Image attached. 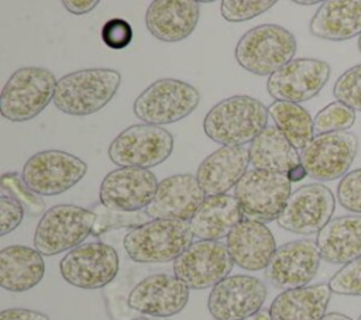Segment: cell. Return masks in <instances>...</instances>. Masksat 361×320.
Instances as JSON below:
<instances>
[{
    "mask_svg": "<svg viewBox=\"0 0 361 320\" xmlns=\"http://www.w3.org/2000/svg\"><path fill=\"white\" fill-rule=\"evenodd\" d=\"M269 111L258 99L235 94L216 103L203 118V131L221 147H245L267 127Z\"/></svg>",
    "mask_w": 361,
    "mask_h": 320,
    "instance_id": "6da1fadb",
    "label": "cell"
},
{
    "mask_svg": "<svg viewBox=\"0 0 361 320\" xmlns=\"http://www.w3.org/2000/svg\"><path fill=\"white\" fill-rule=\"evenodd\" d=\"M121 73L111 68H87L58 79L54 106L69 116L85 117L97 113L116 96Z\"/></svg>",
    "mask_w": 361,
    "mask_h": 320,
    "instance_id": "7a4b0ae2",
    "label": "cell"
},
{
    "mask_svg": "<svg viewBox=\"0 0 361 320\" xmlns=\"http://www.w3.org/2000/svg\"><path fill=\"white\" fill-rule=\"evenodd\" d=\"M195 234L185 220L154 219L131 228L123 240L127 255L138 264H165L175 261L192 244Z\"/></svg>",
    "mask_w": 361,
    "mask_h": 320,
    "instance_id": "3957f363",
    "label": "cell"
},
{
    "mask_svg": "<svg viewBox=\"0 0 361 320\" xmlns=\"http://www.w3.org/2000/svg\"><path fill=\"white\" fill-rule=\"evenodd\" d=\"M296 48V38L289 30L278 24H261L237 41L234 56L243 69L271 76L293 59Z\"/></svg>",
    "mask_w": 361,
    "mask_h": 320,
    "instance_id": "277c9868",
    "label": "cell"
},
{
    "mask_svg": "<svg viewBox=\"0 0 361 320\" xmlns=\"http://www.w3.org/2000/svg\"><path fill=\"white\" fill-rule=\"evenodd\" d=\"M55 75L42 66H23L11 73L0 94V113L13 123L32 120L54 101Z\"/></svg>",
    "mask_w": 361,
    "mask_h": 320,
    "instance_id": "5b68a950",
    "label": "cell"
},
{
    "mask_svg": "<svg viewBox=\"0 0 361 320\" xmlns=\"http://www.w3.org/2000/svg\"><path fill=\"white\" fill-rule=\"evenodd\" d=\"M200 103L199 90L188 82L162 78L147 86L134 100L138 120L152 125H166L188 117Z\"/></svg>",
    "mask_w": 361,
    "mask_h": 320,
    "instance_id": "8992f818",
    "label": "cell"
},
{
    "mask_svg": "<svg viewBox=\"0 0 361 320\" xmlns=\"http://www.w3.org/2000/svg\"><path fill=\"white\" fill-rule=\"evenodd\" d=\"M96 214L76 204H56L39 219L34 231V248L45 257L68 252L92 234Z\"/></svg>",
    "mask_w": 361,
    "mask_h": 320,
    "instance_id": "52a82bcc",
    "label": "cell"
},
{
    "mask_svg": "<svg viewBox=\"0 0 361 320\" xmlns=\"http://www.w3.org/2000/svg\"><path fill=\"white\" fill-rule=\"evenodd\" d=\"M173 149V135L164 127L133 124L109 145L107 155L118 168L149 169L165 162Z\"/></svg>",
    "mask_w": 361,
    "mask_h": 320,
    "instance_id": "ba28073f",
    "label": "cell"
},
{
    "mask_svg": "<svg viewBox=\"0 0 361 320\" xmlns=\"http://www.w3.org/2000/svg\"><path fill=\"white\" fill-rule=\"evenodd\" d=\"M292 182L283 173L248 169L234 187L244 219L268 223L276 220L290 193Z\"/></svg>",
    "mask_w": 361,
    "mask_h": 320,
    "instance_id": "9c48e42d",
    "label": "cell"
},
{
    "mask_svg": "<svg viewBox=\"0 0 361 320\" xmlns=\"http://www.w3.org/2000/svg\"><path fill=\"white\" fill-rule=\"evenodd\" d=\"M86 172L87 165L79 156L61 149H45L27 159L21 178L34 193L55 196L73 187Z\"/></svg>",
    "mask_w": 361,
    "mask_h": 320,
    "instance_id": "30bf717a",
    "label": "cell"
},
{
    "mask_svg": "<svg viewBox=\"0 0 361 320\" xmlns=\"http://www.w3.org/2000/svg\"><path fill=\"white\" fill-rule=\"evenodd\" d=\"M120 261L114 247L102 241L83 242L59 261L62 278L79 289H100L113 282Z\"/></svg>",
    "mask_w": 361,
    "mask_h": 320,
    "instance_id": "8fae6325",
    "label": "cell"
},
{
    "mask_svg": "<svg viewBox=\"0 0 361 320\" xmlns=\"http://www.w3.org/2000/svg\"><path fill=\"white\" fill-rule=\"evenodd\" d=\"M336 197L323 183H306L293 190L276 219L281 228L300 235L319 233L333 217Z\"/></svg>",
    "mask_w": 361,
    "mask_h": 320,
    "instance_id": "7c38bea8",
    "label": "cell"
},
{
    "mask_svg": "<svg viewBox=\"0 0 361 320\" xmlns=\"http://www.w3.org/2000/svg\"><path fill=\"white\" fill-rule=\"evenodd\" d=\"M358 138L350 131H337L314 138L300 149V162L307 176L329 182L343 178L357 155Z\"/></svg>",
    "mask_w": 361,
    "mask_h": 320,
    "instance_id": "4fadbf2b",
    "label": "cell"
},
{
    "mask_svg": "<svg viewBox=\"0 0 361 320\" xmlns=\"http://www.w3.org/2000/svg\"><path fill=\"white\" fill-rule=\"evenodd\" d=\"M234 262L221 241H195L173 261V275L189 289H207L216 286L231 272Z\"/></svg>",
    "mask_w": 361,
    "mask_h": 320,
    "instance_id": "5bb4252c",
    "label": "cell"
},
{
    "mask_svg": "<svg viewBox=\"0 0 361 320\" xmlns=\"http://www.w3.org/2000/svg\"><path fill=\"white\" fill-rule=\"evenodd\" d=\"M265 283L251 275H228L212 288L207 309L214 320H247L262 310L267 299Z\"/></svg>",
    "mask_w": 361,
    "mask_h": 320,
    "instance_id": "9a60e30c",
    "label": "cell"
},
{
    "mask_svg": "<svg viewBox=\"0 0 361 320\" xmlns=\"http://www.w3.org/2000/svg\"><path fill=\"white\" fill-rule=\"evenodd\" d=\"M330 73V65L322 59L296 58L268 76L267 92L278 101L299 104L319 94Z\"/></svg>",
    "mask_w": 361,
    "mask_h": 320,
    "instance_id": "2e32d148",
    "label": "cell"
},
{
    "mask_svg": "<svg viewBox=\"0 0 361 320\" xmlns=\"http://www.w3.org/2000/svg\"><path fill=\"white\" fill-rule=\"evenodd\" d=\"M320 252L316 241L293 240L276 248L265 269L268 282L281 290L307 286L320 266Z\"/></svg>",
    "mask_w": 361,
    "mask_h": 320,
    "instance_id": "e0dca14e",
    "label": "cell"
},
{
    "mask_svg": "<svg viewBox=\"0 0 361 320\" xmlns=\"http://www.w3.org/2000/svg\"><path fill=\"white\" fill-rule=\"evenodd\" d=\"M189 295V286L175 275L154 273L135 283L127 296V304L142 316L171 317L185 309Z\"/></svg>",
    "mask_w": 361,
    "mask_h": 320,
    "instance_id": "ac0fdd59",
    "label": "cell"
},
{
    "mask_svg": "<svg viewBox=\"0 0 361 320\" xmlns=\"http://www.w3.org/2000/svg\"><path fill=\"white\" fill-rule=\"evenodd\" d=\"M158 179L149 169L117 168L102 180L99 199L103 206L118 211L147 209L158 187Z\"/></svg>",
    "mask_w": 361,
    "mask_h": 320,
    "instance_id": "d6986e66",
    "label": "cell"
},
{
    "mask_svg": "<svg viewBox=\"0 0 361 320\" xmlns=\"http://www.w3.org/2000/svg\"><path fill=\"white\" fill-rule=\"evenodd\" d=\"M206 199L196 175L175 173L159 180L145 213L151 220L169 219L189 221Z\"/></svg>",
    "mask_w": 361,
    "mask_h": 320,
    "instance_id": "ffe728a7",
    "label": "cell"
},
{
    "mask_svg": "<svg viewBox=\"0 0 361 320\" xmlns=\"http://www.w3.org/2000/svg\"><path fill=\"white\" fill-rule=\"evenodd\" d=\"M226 247L233 262L245 271L267 269L276 242L272 231L259 221L244 219L226 237Z\"/></svg>",
    "mask_w": 361,
    "mask_h": 320,
    "instance_id": "44dd1931",
    "label": "cell"
},
{
    "mask_svg": "<svg viewBox=\"0 0 361 320\" xmlns=\"http://www.w3.org/2000/svg\"><path fill=\"white\" fill-rule=\"evenodd\" d=\"M195 0H154L145 13V25L162 42H179L196 28L200 7Z\"/></svg>",
    "mask_w": 361,
    "mask_h": 320,
    "instance_id": "7402d4cb",
    "label": "cell"
},
{
    "mask_svg": "<svg viewBox=\"0 0 361 320\" xmlns=\"http://www.w3.org/2000/svg\"><path fill=\"white\" fill-rule=\"evenodd\" d=\"M250 164L247 147H220L200 162L196 179L206 196L224 195L235 187Z\"/></svg>",
    "mask_w": 361,
    "mask_h": 320,
    "instance_id": "603a6c76",
    "label": "cell"
},
{
    "mask_svg": "<svg viewBox=\"0 0 361 320\" xmlns=\"http://www.w3.org/2000/svg\"><path fill=\"white\" fill-rule=\"evenodd\" d=\"M322 259L345 265L361 257V214L331 219L316 237Z\"/></svg>",
    "mask_w": 361,
    "mask_h": 320,
    "instance_id": "cb8c5ba5",
    "label": "cell"
},
{
    "mask_svg": "<svg viewBox=\"0 0 361 320\" xmlns=\"http://www.w3.org/2000/svg\"><path fill=\"white\" fill-rule=\"evenodd\" d=\"M45 275L42 254L28 245L13 244L0 251V285L14 293L37 286Z\"/></svg>",
    "mask_w": 361,
    "mask_h": 320,
    "instance_id": "d4e9b609",
    "label": "cell"
},
{
    "mask_svg": "<svg viewBox=\"0 0 361 320\" xmlns=\"http://www.w3.org/2000/svg\"><path fill=\"white\" fill-rule=\"evenodd\" d=\"M312 35L326 41H345L361 35V0L323 1L309 23Z\"/></svg>",
    "mask_w": 361,
    "mask_h": 320,
    "instance_id": "484cf974",
    "label": "cell"
},
{
    "mask_svg": "<svg viewBox=\"0 0 361 320\" xmlns=\"http://www.w3.org/2000/svg\"><path fill=\"white\" fill-rule=\"evenodd\" d=\"M331 293L329 283L282 290L268 312L272 320H320L327 314Z\"/></svg>",
    "mask_w": 361,
    "mask_h": 320,
    "instance_id": "4316f807",
    "label": "cell"
},
{
    "mask_svg": "<svg viewBox=\"0 0 361 320\" xmlns=\"http://www.w3.org/2000/svg\"><path fill=\"white\" fill-rule=\"evenodd\" d=\"M244 220L243 210L234 195L206 196L195 216L189 220L190 228L199 240L219 241Z\"/></svg>",
    "mask_w": 361,
    "mask_h": 320,
    "instance_id": "83f0119b",
    "label": "cell"
},
{
    "mask_svg": "<svg viewBox=\"0 0 361 320\" xmlns=\"http://www.w3.org/2000/svg\"><path fill=\"white\" fill-rule=\"evenodd\" d=\"M250 162L255 169L288 176L302 165L300 152L275 127L268 125L248 147Z\"/></svg>",
    "mask_w": 361,
    "mask_h": 320,
    "instance_id": "f1b7e54d",
    "label": "cell"
},
{
    "mask_svg": "<svg viewBox=\"0 0 361 320\" xmlns=\"http://www.w3.org/2000/svg\"><path fill=\"white\" fill-rule=\"evenodd\" d=\"M268 111L274 125L296 149H303L314 138L313 118L300 104L275 100Z\"/></svg>",
    "mask_w": 361,
    "mask_h": 320,
    "instance_id": "f546056e",
    "label": "cell"
},
{
    "mask_svg": "<svg viewBox=\"0 0 361 320\" xmlns=\"http://www.w3.org/2000/svg\"><path fill=\"white\" fill-rule=\"evenodd\" d=\"M92 211L96 214V221L93 226V235H100L110 230L117 228H135L149 221V217L145 211H118L111 210L97 203L93 206Z\"/></svg>",
    "mask_w": 361,
    "mask_h": 320,
    "instance_id": "4dcf8cb0",
    "label": "cell"
},
{
    "mask_svg": "<svg viewBox=\"0 0 361 320\" xmlns=\"http://www.w3.org/2000/svg\"><path fill=\"white\" fill-rule=\"evenodd\" d=\"M355 123V111L341 101H331L324 106L313 118L314 134L347 131Z\"/></svg>",
    "mask_w": 361,
    "mask_h": 320,
    "instance_id": "1f68e13d",
    "label": "cell"
},
{
    "mask_svg": "<svg viewBox=\"0 0 361 320\" xmlns=\"http://www.w3.org/2000/svg\"><path fill=\"white\" fill-rule=\"evenodd\" d=\"M1 190L4 195L16 199L30 216H39L47 211L45 202L39 195L34 193L23 180L21 173L6 172L1 176Z\"/></svg>",
    "mask_w": 361,
    "mask_h": 320,
    "instance_id": "d6a6232c",
    "label": "cell"
},
{
    "mask_svg": "<svg viewBox=\"0 0 361 320\" xmlns=\"http://www.w3.org/2000/svg\"><path fill=\"white\" fill-rule=\"evenodd\" d=\"M333 94L354 111H361V63L343 72L334 86Z\"/></svg>",
    "mask_w": 361,
    "mask_h": 320,
    "instance_id": "836d02e7",
    "label": "cell"
},
{
    "mask_svg": "<svg viewBox=\"0 0 361 320\" xmlns=\"http://www.w3.org/2000/svg\"><path fill=\"white\" fill-rule=\"evenodd\" d=\"M275 3V0H223L220 3V13L226 21L241 23L261 16Z\"/></svg>",
    "mask_w": 361,
    "mask_h": 320,
    "instance_id": "e575fe53",
    "label": "cell"
},
{
    "mask_svg": "<svg viewBox=\"0 0 361 320\" xmlns=\"http://www.w3.org/2000/svg\"><path fill=\"white\" fill-rule=\"evenodd\" d=\"M333 293L361 296V257L343 265L329 281Z\"/></svg>",
    "mask_w": 361,
    "mask_h": 320,
    "instance_id": "d590c367",
    "label": "cell"
},
{
    "mask_svg": "<svg viewBox=\"0 0 361 320\" xmlns=\"http://www.w3.org/2000/svg\"><path fill=\"white\" fill-rule=\"evenodd\" d=\"M337 200L353 214H361V168L341 178L337 186Z\"/></svg>",
    "mask_w": 361,
    "mask_h": 320,
    "instance_id": "8d00e7d4",
    "label": "cell"
},
{
    "mask_svg": "<svg viewBox=\"0 0 361 320\" xmlns=\"http://www.w3.org/2000/svg\"><path fill=\"white\" fill-rule=\"evenodd\" d=\"M133 27L127 20L120 17L107 20L100 30V38L103 44L114 51H121L127 48L133 41Z\"/></svg>",
    "mask_w": 361,
    "mask_h": 320,
    "instance_id": "74e56055",
    "label": "cell"
},
{
    "mask_svg": "<svg viewBox=\"0 0 361 320\" xmlns=\"http://www.w3.org/2000/svg\"><path fill=\"white\" fill-rule=\"evenodd\" d=\"M24 207L11 196L1 193L0 196V235L14 231L23 221Z\"/></svg>",
    "mask_w": 361,
    "mask_h": 320,
    "instance_id": "f35d334b",
    "label": "cell"
},
{
    "mask_svg": "<svg viewBox=\"0 0 361 320\" xmlns=\"http://www.w3.org/2000/svg\"><path fill=\"white\" fill-rule=\"evenodd\" d=\"M0 320H51V319L48 314L38 310L25 309V307H11V309L1 310Z\"/></svg>",
    "mask_w": 361,
    "mask_h": 320,
    "instance_id": "ab89813d",
    "label": "cell"
},
{
    "mask_svg": "<svg viewBox=\"0 0 361 320\" xmlns=\"http://www.w3.org/2000/svg\"><path fill=\"white\" fill-rule=\"evenodd\" d=\"M99 4L97 0H63L62 6L75 16L90 13Z\"/></svg>",
    "mask_w": 361,
    "mask_h": 320,
    "instance_id": "60d3db41",
    "label": "cell"
},
{
    "mask_svg": "<svg viewBox=\"0 0 361 320\" xmlns=\"http://www.w3.org/2000/svg\"><path fill=\"white\" fill-rule=\"evenodd\" d=\"M306 175H307V173H306V169L303 168V165H299L298 168H295L292 172L288 173V178H289L290 182H299V180H302Z\"/></svg>",
    "mask_w": 361,
    "mask_h": 320,
    "instance_id": "b9f144b4",
    "label": "cell"
},
{
    "mask_svg": "<svg viewBox=\"0 0 361 320\" xmlns=\"http://www.w3.org/2000/svg\"><path fill=\"white\" fill-rule=\"evenodd\" d=\"M320 320H353L351 317L343 314V313H337V312H333V313H327L323 319Z\"/></svg>",
    "mask_w": 361,
    "mask_h": 320,
    "instance_id": "7bdbcfd3",
    "label": "cell"
},
{
    "mask_svg": "<svg viewBox=\"0 0 361 320\" xmlns=\"http://www.w3.org/2000/svg\"><path fill=\"white\" fill-rule=\"evenodd\" d=\"M250 320H272L269 316V312L267 310H259L255 316H252Z\"/></svg>",
    "mask_w": 361,
    "mask_h": 320,
    "instance_id": "ee69618b",
    "label": "cell"
},
{
    "mask_svg": "<svg viewBox=\"0 0 361 320\" xmlns=\"http://www.w3.org/2000/svg\"><path fill=\"white\" fill-rule=\"evenodd\" d=\"M293 3H295V4H299V6H314V4H322V1H319V0H310V1H303V0H295Z\"/></svg>",
    "mask_w": 361,
    "mask_h": 320,
    "instance_id": "f6af8a7d",
    "label": "cell"
},
{
    "mask_svg": "<svg viewBox=\"0 0 361 320\" xmlns=\"http://www.w3.org/2000/svg\"><path fill=\"white\" fill-rule=\"evenodd\" d=\"M131 320H159V319H155V317H148V316H138L135 319H131Z\"/></svg>",
    "mask_w": 361,
    "mask_h": 320,
    "instance_id": "bcb514c9",
    "label": "cell"
},
{
    "mask_svg": "<svg viewBox=\"0 0 361 320\" xmlns=\"http://www.w3.org/2000/svg\"><path fill=\"white\" fill-rule=\"evenodd\" d=\"M358 51L361 52V35L358 37Z\"/></svg>",
    "mask_w": 361,
    "mask_h": 320,
    "instance_id": "7dc6e473",
    "label": "cell"
},
{
    "mask_svg": "<svg viewBox=\"0 0 361 320\" xmlns=\"http://www.w3.org/2000/svg\"><path fill=\"white\" fill-rule=\"evenodd\" d=\"M358 320H361V316H360V317H358Z\"/></svg>",
    "mask_w": 361,
    "mask_h": 320,
    "instance_id": "c3c4849f",
    "label": "cell"
}]
</instances>
